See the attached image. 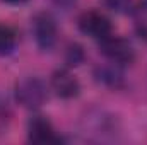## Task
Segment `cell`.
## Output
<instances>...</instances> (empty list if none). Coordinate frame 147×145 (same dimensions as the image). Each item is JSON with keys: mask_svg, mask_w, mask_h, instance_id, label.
<instances>
[{"mask_svg": "<svg viewBox=\"0 0 147 145\" xmlns=\"http://www.w3.org/2000/svg\"><path fill=\"white\" fill-rule=\"evenodd\" d=\"M94 79L98 84L108 87V89H120L123 87L125 84V79H123V73L118 68L116 63H111V65H99L94 68Z\"/></svg>", "mask_w": 147, "mask_h": 145, "instance_id": "52a82bcc", "label": "cell"}, {"mask_svg": "<svg viewBox=\"0 0 147 145\" xmlns=\"http://www.w3.org/2000/svg\"><path fill=\"white\" fill-rule=\"evenodd\" d=\"M16 44H17L16 33L9 26L0 24V56H7V55L14 53Z\"/></svg>", "mask_w": 147, "mask_h": 145, "instance_id": "ba28073f", "label": "cell"}, {"mask_svg": "<svg viewBox=\"0 0 147 145\" xmlns=\"http://www.w3.org/2000/svg\"><path fill=\"white\" fill-rule=\"evenodd\" d=\"M50 85H51L53 92L62 99H74L80 94V84H79L77 77L70 73L67 68H60L51 73Z\"/></svg>", "mask_w": 147, "mask_h": 145, "instance_id": "5b68a950", "label": "cell"}, {"mask_svg": "<svg viewBox=\"0 0 147 145\" xmlns=\"http://www.w3.org/2000/svg\"><path fill=\"white\" fill-rule=\"evenodd\" d=\"M142 9H144V12H147V0H142Z\"/></svg>", "mask_w": 147, "mask_h": 145, "instance_id": "4fadbf2b", "label": "cell"}, {"mask_svg": "<svg viewBox=\"0 0 147 145\" xmlns=\"http://www.w3.org/2000/svg\"><path fill=\"white\" fill-rule=\"evenodd\" d=\"M31 31H33L34 41H36L39 50L50 51L57 44L58 28H57L55 17L50 12L43 10V12H38V14L33 15V19H31Z\"/></svg>", "mask_w": 147, "mask_h": 145, "instance_id": "7a4b0ae2", "label": "cell"}, {"mask_svg": "<svg viewBox=\"0 0 147 145\" xmlns=\"http://www.w3.org/2000/svg\"><path fill=\"white\" fill-rule=\"evenodd\" d=\"M79 29L86 34V36L92 38V39H105L106 36L113 34V26H111V21L99 10H87V12H82L79 21Z\"/></svg>", "mask_w": 147, "mask_h": 145, "instance_id": "277c9868", "label": "cell"}, {"mask_svg": "<svg viewBox=\"0 0 147 145\" xmlns=\"http://www.w3.org/2000/svg\"><path fill=\"white\" fill-rule=\"evenodd\" d=\"M105 5L116 12V14H132L134 12V3L132 0H103Z\"/></svg>", "mask_w": 147, "mask_h": 145, "instance_id": "30bf717a", "label": "cell"}, {"mask_svg": "<svg viewBox=\"0 0 147 145\" xmlns=\"http://www.w3.org/2000/svg\"><path fill=\"white\" fill-rule=\"evenodd\" d=\"M99 51L110 60L111 63L120 65H130L135 60V50L134 46L120 36L110 34L99 41Z\"/></svg>", "mask_w": 147, "mask_h": 145, "instance_id": "3957f363", "label": "cell"}, {"mask_svg": "<svg viewBox=\"0 0 147 145\" xmlns=\"http://www.w3.org/2000/svg\"><path fill=\"white\" fill-rule=\"evenodd\" d=\"M0 2L9 3V5H24V3H28L29 0H0Z\"/></svg>", "mask_w": 147, "mask_h": 145, "instance_id": "7c38bea8", "label": "cell"}, {"mask_svg": "<svg viewBox=\"0 0 147 145\" xmlns=\"http://www.w3.org/2000/svg\"><path fill=\"white\" fill-rule=\"evenodd\" d=\"M86 58V53H84V48L77 43L69 44L67 48V53H65V62L69 67H79Z\"/></svg>", "mask_w": 147, "mask_h": 145, "instance_id": "9c48e42d", "label": "cell"}, {"mask_svg": "<svg viewBox=\"0 0 147 145\" xmlns=\"http://www.w3.org/2000/svg\"><path fill=\"white\" fill-rule=\"evenodd\" d=\"M53 5H57L58 9H63V10H69L72 9L74 5L77 3V0H50Z\"/></svg>", "mask_w": 147, "mask_h": 145, "instance_id": "8fae6325", "label": "cell"}, {"mask_svg": "<svg viewBox=\"0 0 147 145\" xmlns=\"http://www.w3.org/2000/svg\"><path fill=\"white\" fill-rule=\"evenodd\" d=\"M28 137L34 144H55L60 142V138L55 133L53 125L45 116H34L28 123Z\"/></svg>", "mask_w": 147, "mask_h": 145, "instance_id": "8992f818", "label": "cell"}, {"mask_svg": "<svg viewBox=\"0 0 147 145\" xmlns=\"http://www.w3.org/2000/svg\"><path fill=\"white\" fill-rule=\"evenodd\" d=\"M16 101L26 109H38L41 108L48 99V87L39 77H22L16 82L14 87Z\"/></svg>", "mask_w": 147, "mask_h": 145, "instance_id": "6da1fadb", "label": "cell"}]
</instances>
